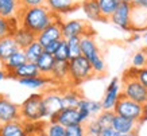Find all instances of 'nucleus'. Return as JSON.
<instances>
[{
	"label": "nucleus",
	"instance_id": "obj_50",
	"mask_svg": "<svg viewBox=\"0 0 147 136\" xmlns=\"http://www.w3.org/2000/svg\"><path fill=\"white\" fill-rule=\"evenodd\" d=\"M120 1H124V3H134V0H120Z\"/></svg>",
	"mask_w": 147,
	"mask_h": 136
},
{
	"label": "nucleus",
	"instance_id": "obj_22",
	"mask_svg": "<svg viewBox=\"0 0 147 136\" xmlns=\"http://www.w3.org/2000/svg\"><path fill=\"white\" fill-rule=\"evenodd\" d=\"M26 62H28V61H27L24 50L19 48L16 53H13L7 61H4L1 63V67H3L7 73H11V71H13L15 69H18L19 66H22L23 63H26Z\"/></svg>",
	"mask_w": 147,
	"mask_h": 136
},
{
	"label": "nucleus",
	"instance_id": "obj_34",
	"mask_svg": "<svg viewBox=\"0 0 147 136\" xmlns=\"http://www.w3.org/2000/svg\"><path fill=\"white\" fill-rule=\"evenodd\" d=\"M94 118L97 120V123L102 127V129L104 128H109V127H112V123H113L115 112L113 110H102L101 113H98Z\"/></svg>",
	"mask_w": 147,
	"mask_h": 136
},
{
	"label": "nucleus",
	"instance_id": "obj_47",
	"mask_svg": "<svg viewBox=\"0 0 147 136\" xmlns=\"http://www.w3.org/2000/svg\"><path fill=\"white\" fill-rule=\"evenodd\" d=\"M142 42L144 44V47H147V30L144 32H142Z\"/></svg>",
	"mask_w": 147,
	"mask_h": 136
},
{
	"label": "nucleus",
	"instance_id": "obj_48",
	"mask_svg": "<svg viewBox=\"0 0 147 136\" xmlns=\"http://www.w3.org/2000/svg\"><path fill=\"white\" fill-rule=\"evenodd\" d=\"M117 136H138L136 133H123V135H117Z\"/></svg>",
	"mask_w": 147,
	"mask_h": 136
},
{
	"label": "nucleus",
	"instance_id": "obj_54",
	"mask_svg": "<svg viewBox=\"0 0 147 136\" xmlns=\"http://www.w3.org/2000/svg\"><path fill=\"white\" fill-rule=\"evenodd\" d=\"M134 1H135V0H134Z\"/></svg>",
	"mask_w": 147,
	"mask_h": 136
},
{
	"label": "nucleus",
	"instance_id": "obj_11",
	"mask_svg": "<svg viewBox=\"0 0 147 136\" xmlns=\"http://www.w3.org/2000/svg\"><path fill=\"white\" fill-rule=\"evenodd\" d=\"M22 120L20 117V105L15 104L7 98L5 96H1L0 98V123H11V121H18Z\"/></svg>",
	"mask_w": 147,
	"mask_h": 136
},
{
	"label": "nucleus",
	"instance_id": "obj_44",
	"mask_svg": "<svg viewBox=\"0 0 147 136\" xmlns=\"http://www.w3.org/2000/svg\"><path fill=\"white\" fill-rule=\"evenodd\" d=\"M132 4L136 5V7H140V8L147 9V0H135Z\"/></svg>",
	"mask_w": 147,
	"mask_h": 136
},
{
	"label": "nucleus",
	"instance_id": "obj_38",
	"mask_svg": "<svg viewBox=\"0 0 147 136\" xmlns=\"http://www.w3.org/2000/svg\"><path fill=\"white\" fill-rule=\"evenodd\" d=\"M132 63L131 66L135 67V69H142V67H146L147 66V57L146 54L143 53L142 50H139L138 53L134 54V57H132Z\"/></svg>",
	"mask_w": 147,
	"mask_h": 136
},
{
	"label": "nucleus",
	"instance_id": "obj_20",
	"mask_svg": "<svg viewBox=\"0 0 147 136\" xmlns=\"http://www.w3.org/2000/svg\"><path fill=\"white\" fill-rule=\"evenodd\" d=\"M22 8L20 0H0V16L3 18H18Z\"/></svg>",
	"mask_w": 147,
	"mask_h": 136
},
{
	"label": "nucleus",
	"instance_id": "obj_39",
	"mask_svg": "<svg viewBox=\"0 0 147 136\" xmlns=\"http://www.w3.org/2000/svg\"><path fill=\"white\" fill-rule=\"evenodd\" d=\"M66 136H86V129L84 124H76L66 128Z\"/></svg>",
	"mask_w": 147,
	"mask_h": 136
},
{
	"label": "nucleus",
	"instance_id": "obj_35",
	"mask_svg": "<svg viewBox=\"0 0 147 136\" xmlns=\"http://www.w3.org/2000/svg\"><path fill=\"white\" fill-rule=\"evenodd\" d=\"M67 47L70 51V57L76 58L81 55V36H71L69 39H66Z\"/></svg>",
	"mask_w": 147,
	"mask_h": 136
},
{
	"label": "nucleus",
	"instance_id": "obj_40",
	"mask_svg": "<svg viewBox=\"0 0 147 136\" xmlns=\"http://www.w3.org/2000/svg\"><path fill=\"white\" fill-rule=\"evenodd\" d=\"M20 4L23 8L39 7V5H46V0H20Z\"/></svg>",
	"mask_w": 147,
	"mask_h": 136
},
{
	"label": "nucleus",
	"instance_id": "obj_13",
	"mask_svg": "<svg viewBox=\"0 0 147 136\" xmlns=\"http://www.w3.org/2000/svg\"><path fill=\"white\" fill-rule=\"evenodd\" d=\"M43 102H45L49 118L54 117L55 114L59 113L63 109L62 92H59V90H47L46 93H43Z\"/></svg>",
	"mask_w": 147,
	"mask_h": 136
},
{
	"label": "nucleus",
	"instance_id": "obj_33",
	"mask_svg": "<svg viewBox=\"0 0 147 136\" xmlns=\"http://www.w3.org/2000/svg\"><path fill=\"white\" fill-rule=\"evenodd\" d=\"M45 132L49 136H66V128L55 121H47L45 124Z\"/></svg>",
	"mask_w": 147,
	"mask_h": 136
},
{
	"label": "nucleus",
	"instance_id": "obj_25",
	"mask_svg": "<svg viewBox=\"0 0 147 136\" xmlns=\"http://www.w3.org/2000/svg\"><path fill=\"white\" fill-rule=\"evenodd\" d=\"M62 92V102H63V108H77L80 104L81 98V93L77 90L74 86L70 88H65Z\"/></svg>",
	"mask_w": 147,
	"mask_h": 136
},
{
	"label": "nucleus",
	"instance_id": "obj_36",
	"mask_svg": "<svg viewBox=\"0 0 147 136\" xmlns=\"http://www.w3.org/2000/svg\"><path fill=\"white\" fill-rule=\"evenodd\" d=\"M24 123V121H23ZM45 124L43 121L39 123H24V131L27 136H36L39 132L45 131Z\"/></svg>",
	"mask_w": 147,
	"mask_h": 136
},
{
	"label": "nucleus",
	"instance_id": "obj_31",
	"mask_svg": "<svg viewBox=\"0 0 147 136\" xmlns=\"http://www.w3.org/2000/svg\"><path fill=\"white\" fill-rule=\"evenodd\" d=\"M55 61L57 62H69L71 59L70 57V51H69V47H67L66 39H62L61 43L58 46V48L55 50V53L53 54Z\"/></svg>",
	"mask_w": 147,
	"mask_h": 136
},
{
	"label": "nucleus",
	"instance_id": "obj_12",
	"mask_svg": "<svg viewBox=\"0 0 147 136\" xmlns=\"http://www.w3.org/2000/svg\"><path fill=\"white\" fill-rule=\"evenodd\" d=\"M84 0H46V7L57 16H63L80 8Z\"/></svg>",
	"mask_w": 147,
	"mask_h": 136
},
{
	"label": "nucleus",
	"instance_id": "obj_3",
	"mask_svg": "<svg viewBox=\"0 0 147 136\" xmlns=\"http://www.w3.org/2000/svg\"><path fill=\"white\" fill-rule=\"evenodd\" d=\"M81 55H84L92 65L94 74H104L107 70V65L101 57L100 48L94 40V31L81 36Z\"/></svg>",
	"mask_w": 147,
	"mask_h": 136
},
{
	"label": "nucleus",
	"instance_id": "obj_43",
	"mask_svg": "<svg viewBox=\"0 0 147 136\" xmlns=\"http://www.w3.org/2000/svg\"><path fill=\"white\" fill-rule=\"evenodd\" d=\"M117 135H119V133H117L112 127H109V128H104L100 136H117Z\"/></svg>",
	"mask_w": 147,
	"mask_h": 136
},
{
	"label": "nucleus",
	"instance_id": "obj_5",
	"mask_svg": "<svg viewBox=\"0 0 147 136\" xmlns=\"http://www.w3.org/2000/svg\"><path fill=\"white\" fill-rule=\"evenodd\" d=\"M93 74L94 71L92 65L84 55L71 58L69 61V83L71 86H77L85 82L86 79L93 77Z\"/></svg>",
	"mask_w": 147,
	"mask_h": 136
},
{
	"label": "nucleus",
	"instance_id": "obj_32",
	"mask_svg": "<svg viewBox=\"0 0 147 136\" xmlns=\"http://www.w3.org/2000/svg\"><path fill=\"white\" fill-rule=\"evenodd\" d=\"M81 105L86 106L88 109H89L90 114H92V117H96L98 113H101L102 110V105H101V101H96V100H89V98H85L82 97L80 101Z\"/></svg>",
	"mask_w": 147,
	"mask_h": 136
},
{
	"label": "nucleus",
	"instance_id": "obj_23",
	"mask_svg": "<svg viewBox=\"0 0 147 136\" xmlns=\"http://www.w3.org/2000/svg\"><path fill=\"white\" fill-rule=\"evenodd\" d=\"M55 58H54L53 54L50 53H46L43 51L42 55L38 58V61L35 62L36 63V67H38V70L42 75H46V77H49L51 74V71L54 69V65H55Z\"/></svg>",
	"mask_w": 147,
	"mask_h": 136
},
{
	"label": "nucleus",
	"instance_id": "obj_18",
	"mask_svg": "<svg viewBox=\"0 0 147 136\" xmlns=\"http://www.w3.org/2000/svg\"><path fill=\"white\" fill-rule=\"evenodd\" d=\"M131 24H132V32H140V31L144 32L147 30V9L134 5Z\"/></svg>",
	"mask_w": 147,
	"mask_h": 136
},
{
	"label": "nucleus",
	"instance_id": "obj_1",
	"mask_svg": "<svg viewBox=\"0 0 147 136\" xmlns=\"http://www.w3.org/2000/svg\"><path fill=\"white\" fill-rule=\"evenodd\" d=\"M58 18L59 16H57L54 12H51L46 5L22 8L18 15V20L20 23V26L32 31L36 35L40 34L53 22H55Z\"/></svg>",
	"mask_w": 147,
	"mask_h": 136
},
{
	"label": "nucleus",
	"instance_id": "obj_15",
	"mask_svg": "<svg viewBox=\"0 0 147 136\" xmlns=\"http://www.w3.org/2000/svg\"><path fill=\"white\" fill-rule=\"evenodd\" d=\"M139 127H140V124L138 121L123 117L120 114H115L113 123H112V128L119 135H123V133H138Z\"/></svg>",
	"mask_w": 147,
	"mask_h": 136
},
{
	"label": "nucleus",
	"instance_id": "obj_42",
	"mask_svg": "<svg viewBox=\"0 0 147 136\" xmlns=\"http://www.w3.org/2000/svg\"><path fill=\"white\" fill-rule=\"evenodd\" d=\"M59 43H61V40H57V42H53V43L47 44L45 47V51L46 53H50V54H54L55 53V50L58 48V46H59Z\"/></svg>",
	"mask_w": 147,
	"mask_h": 136
},
{
	"label": "nucleus",
	"instance_id": "obj_7",
	"mask_svg": "<svg viewBox=\"0 0 147 136\" xmlns=\"http://www.w3.org/2000/svg\"><path fill=\"white\" fill-rule=\"evenodd\" d=\"M132 9H134V4L132 3H124L121 1L117 9H116L113 15H112L109 20H111L115 26L124 31H128L132 34V24H131V16H132Z\"/></svg>",
	"mask_w": 147,
	"mask_h": 136
},
{
	"label": "nucleus",
	"instance_id": "obj_2",
	"mask_svg": "<svg viewBox=\"0 0 147 136\" xmlns=\"http://www.w3.org/2000/svg\"><path fill=\"white\" fill-rule=\"evenodd\" d=\"M20 117L24 123H39L49 120L42 93H32L20 104Z\"/></svg>",
	"mask_w": 147,
	"mask_h": 136
},
{
	"label": "nucleus",
	"instance_id": "obj_17",
	"mask_svg": "<svg viewBox=\"0 0 147 136\" xmlns=\"http://www.w3.org/2000/svg\"><path fill=\"white\" fill-rule=\"evenodd\" d=\"M51 82L57 85L69 83V62H55L51 74L49 75Z\"/></svg>",
	"mask_w": 147,
	"mask_h": 136
},
{
	"label": "nucleus",
	"instance_id": "obj_52",
	"mask_svg": "<svg viewBox=\"0 0 147 136\" xmlns=\"http://www.w3.org/2000/svg\"><path fill=\"white\" fill-rule=\"evenodd\" d=\"M1 96H3V94H0V98H1Z\"/></svg>",
	"mask_w": 147,
	"mask_h": 136
},
{
	"label": "nucleus",
	"instance_id": "obj_45",
	"mask_svg": "<svg viewBox=\"0 0 147 136\" xmlns=\"http://www.w3.org/2000/svg\"><path fill=\"white\" fill-rule=\"evenodd\" d=\"M136 40H142V32H132L129 42H136Z\"/></svg>",
	"mask_w": 147,
	"mask_h": 136
},
{
	"label": "nucleus",
	"instance_id": "obj_14",
	"mask_svg": "<svg viewBox=\"0 0 147 136\" xmlns=\"http://www.w3.org/2000/svg\"><path fill=\"white\" fill-rule=\"evenodd\" d=\"M47 121H55V123L63 125L65 128L76 125V124H82L77 108H63L59 113H57L54 117L49 118Z\"/></svg>",
	"mask_w": 147,
	"mask_h": 136
},
{
	"label": "nucleus",
	"instance_id": "obj_41",
	"mask_svg": "<svg viewBox=\"0 0 147 136\" xmlns=\"http://www.w3.org/2000/svg\"><path fill=\"white\" fill-rule=\"evenodd\" d=\"M136 79L142 83L143 86L147 88V66L146 67H142V69H138V73H136Z\"/></svg>",
	"mask_w": 147,
	"mask_h": 136
},
{
	"label": "nucleus",
	"instance_id": "obj_16",
	"mask_svg": "<svg viewBox=\"0 0 147 136\" xmlns=\"http://www.w3.org/2000/svg\"><path fill=\"white\" fill-rule=\"evenodd\" d=\"M36 75H40L38 67H36V63L34 62H26L23 63L22 66H19L18 69H15L11 73H7V78H12V79H23V78H31V77H36Z\"/></svg>",
	"mask_w": 147,
	"mask_h": 136
},
{
	"label": "nucleus",
	"instance_id": "obj_53",
	"mask_svg": "<svg viewBox=\"0 0 147 136\" xmlns=\"http://www.w3.org/2000/svg\"><path fill=\"white\" fill-rule=\"evenodd\" d=\"M0 127H1V123H0Z\"/></svg>",
	"mask_w": 147,
	"mask_h": 136
},
{
	"label": "nucleus",
	"instance_id": "obj_30",
	"mask_svg": "<svg viewBox=\"0 0 147 136\" xmlns=\"http://www.w3.org/2000/svg\"><path fill=\"white\" fill-rule=\"evenodd\" d=\"M43 51H45V48H43V46H42L38 40L32 42L28 47L24 48V53H26L27 61H28V62H34V63L38 61V58L42 55V53H43Z\"/></svg>",
	"mask_w": 147,
	"mask_h": 136
},
{
	"label": "nucleus",
	"instance_id": "obj_26",
	"mask_svg": "<svg viewBox=\"0 0 147 136\" xmlns=\"http://www.w3.org/2000/svg\"><path fill=\"white\" fill-rule=\"evenodd\" d=\"M20 27L18 18H3L0 16V40L7 38V36H12L13 32Z\"/></svg>",
	"mask_w": 147,
	"mask_h": 136
},
{
	"label": "nucleus",
	"instance_id": "obj_4",
	"mask_svg": "<svg viewBox=\"0 0 147 136\" xmlns=\"http://www.w3.org/2000/svg\"><path fill=\"white\" fill-rule=\"evenodd\" d=\"M113 112L115 114H120L123 117L138 121L140 125L147 120V105L135 102V101L124 97L123 94H121L120 100L117 101L116 106L113 108Z\"/></svg>",
	"mask_w": 147,
	"mask_h": 136
},
{
	"label": "nucleus",
	"instance_id": "obj_10",
	"mask_svg": "<svg viewBox=\"0 0 147 136\" xmlns=\"http://www.w3.org/2000/svg\"><path fill=\"white\" fill-rule=\"evenodd\" d=\"M62 39H63V35H62V19L61 18H58L55 22H53L49 27H46L40 34L36 35V40L43 46V48L47 44L57 42V40H62Z\"/></svg>",
	"mask_w": 147,
	"mask_h": 136
},
{
	"label": "nucleus",
	"instance_id": "obj_29",
	"mask_svg": "<svg viewBox=\"0 0 147 136\" xmlns=\"http://www.w3.org/2000/svg\"><path fill=\"white\" fill-rule=\"evenodd\" d=\"M97 1L98 7H100V11H101V15H102V19L107 22L109 20L113 12H115L119 4H120L121 1L120 0H96Z\"/></svg>",
	"mask_w": 147,
	"mask_h": 136
},
{
	"label": "nucleus",
	"instance_id": "obj_8",
	"mask_svg": "<svg viewBox=\"0 0 147 136\" xmlns=\"http://www.w3.org/2000/svg\"><path fill=\"white\" fill-rule=\"evenodd\" d=\"M93 28L89 26V23L81 19H69L62 20V35L63 39H69L71 36H84L85 34L92 32Z\"/></svg>",
	"mask_w": 147,
	"mask_h": 136
},
{
	"label": "nucleus",
	"instance_id": "obj_19",
	"mask_svg": "<svg viewBox=\"0 0 147 136\" xmlns=\"http://www.w3.org/2000/svg\"><path fill=\"white\" fill-rule=\"evenodd\" d=\"M12 38H13V40L16 42L18 47L22 48V50H24V48L28 47L32 42H35L36 40V34H34L32 31L27 30V28H24V27L20 26L18 30L13 32Z\"/></svg>",
	"mask_w": 147,
	"mask_h": 136
},
{
	"label": "nucleus",
	"instance_id": "obj_6",
	"mask_svg": "<svg viewBox=\"0 0 147 136\" xmlns=\"http://www.w3.org/2000/svg\"><path fill=\"white\" fill-rule=\"evenodd\" d=\"M121 94L135 102L147 105V88L136 78H121Z\"/></svg>",
	"mask_w": 147,
	"mask_h": 136
},
{
	"label": "nucleus",
	"instance_id": "obj_46",
	"mask_svg": "<svg viewBox=\"0 0 147 136\" xmlns=\"http://www.w3.org/2000/svg\"><path fill=\"white\" fill-rule=\"evenodd\" d=\"M4 78H7V71H5L4 69L1 67V69H0V82H1V81H3Z\"/></svg>",
	"mask_w": 147,
	"mask_h": 136
},
{
	"label": "nucleus",
	"instance_id": "obj_37",
	"mask_svg": "<svg viewBox=\"0 0 147 136\" xmlns=\"http://www.w3.org/2000/svg\"><path fill=\"white\" fill-rule=\"evenodd\" d=\"M85 129H86V136H100L102 132V127L97 123L96 118L89 120L85 125Z\"/></svg>",
	"mask_w": 147,
	"mask_h": 136
},
{
	"label": "nucleus",
	"instance_id": "obj_27",
	"mask_svg": "<svg viewBox=\"0 0 147 136\" xmlns=\"http://www.w3.org/2000/svg\"><path fill=\"white\" fill-rule=\"evenodd\" d=\"M18 50H19L18 44L13 40L12 36H7L4 39H1L0 40V62L3 63L4 61H7Z\"/></svg>",
	"mask_w": 147,
	"mask_h": 136
},
{
	"label": "nucleus",
	"instance_id": "obj_21",
	"mask_svg": "<svg viewBox=\"0 0 147 136\" xmlns=\"http://www.w3.org/2000/svg\"><path fill=\"white\" fill-rule=\"evenodd\" d=\"M81 8L84 11L85 16L89 19L90 22H100V20L105 22L102 19L101 11H100V7H98L96 0H84L82 4H81Z\"/></svg>",
	"mask_w": 147,
	"mask_h": 136
},
{
	"label": "nucleus",
	"instance_id": "obj_49",
	"mask_svg": "<svg viewBox=\"0 0 147 136\" xmlns=\"http://www.w3.org/2000/svg\"><path fill=\"white\" fill-rule=\"evenodd\" d=\"M36 136H49V135H47V133H46L45 131H42V132H39V133H38Z\"/></svg>",
	"mask_w": 147,
	"mask_h": 136
},
{
	"label": "nucleus",
	"instance_id": "obj_28",
	"mask_svg": "<svg viewBox=\"0 0 147 136\" xmlns=\"http://www.w3.org/2000/svg\"><path fill=\"white\" fill-rule=\"evenodd\" d=\"M20 85L26 86L28 89H42L45 88L46 85L49 83H53L50 77H46V75H36V77H31V78H23L18 81Z\"/></svg>",
	"mask_w": 147,
	"mask_h": 136
},
{
	"label": "nucleus",
	"instance_id": "obj_24",
	"mask_svg": "<svg viewBox=\"0 0 147 136\" xmlns=\"http://www.w3.org/2000/svg\"><path fill=\"white\" fill-rule=\"evenodd\" d=\"M0 136H27L24 131V123L22 120L1 124Z\"/></svg>",
	"mask_w": 147,
	"mask_h": 136
},
{
	"label": "nucleus",
	"instance_id": "obj_51",
	"mask_svg": "<svg viewBox=\"0 0 147 136\" xmlns=\"http://www.w3.org/2000/svg\"><path fill=\"white\" fill-rule=\"evenodd\" d=\"M142 51H143L144 54H146V57H147V47H143V48H142Z\"/></svg>",
	"mask_w": 147,
	"mask_h": 136
},
{
	"label": "nucleus",
	"instance_id": "obj_9",
	"mask_svg": "<svg viewBox=\"0 0 147 136\" xmlns=\"http://www.w3.org/2000/svg\"><path fill=\"white\" fill-rule=\"evenodd\" d=\"M121 97V83L120 79L117 77H113L111 79V82L108 83L105 93L102 96L101 105L104 110H113V108L116 106L117 101L120 100Z\"/></svg>",
	"mask_w": 147,
	"mask_h": 136
}]
</instances>
